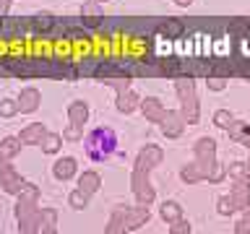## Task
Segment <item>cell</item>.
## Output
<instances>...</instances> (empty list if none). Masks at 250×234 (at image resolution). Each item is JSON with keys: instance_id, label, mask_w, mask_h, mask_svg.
Wrapping results in <instances>:
<instances>
[{"instance_id": "obj_29", "label": "cell", "mask_w": 250, "mask_h": 234, "mask_svg": "<svg viewBox=\"0 0 250 234\" xmlns=\"http://www.w3.org/2000/svg\"><path fill=\"white\" fill-rule=\"evenodd\" d=\"M232 211H234V200L232 198H222V200H219V214H232Z\"/></svg>"}, {"instance_id": "obj_2", "label": "cell", "mask_w": 250, "mask_h": 234, "mask_svg": "<svg viewBox=\"0 0 250 234\" xmlns=\"http://www.w3.org/2000/svg\"><path fill=\"white\" fill-rule=\"evenodd\" d=\"M148 221V206L138 203V206H117L109 216V224H107V232L115 234V232H130V229H138L141 224Z\"/></svg>"}, {"instance_id": "obj_7", "label": "cell", "mask_w": 250, "mask_h": 234, "mask_svg": "<svg viewBox=\"0 0 250 234\" xmlns=\"http://www.w3.org/2000/svg\"><path fill=\"white\" fill-rule=\"evenodd\" d=\"M16 101H19V112L21 115H31V112L39 109V104H42V94H39L34 86H26V89H21Z\"/></svg>"}, {"instance_id": "obj_33", "label": "cell", "mask_w": 250, "mask_h": 234, "mask_svg": "<svg viewBox=\"0 0 250 234\" xmlns=\"http://www.w3.org/2000/svg\"><path fill=\"white\" fill-rule=\"evenodd\" d=\"M175 3H177L180 8H185V5H190V3H193V0H175Z\"/></svg>"}, {"instance_id": "obj_11", "label": "cell", "mask_w": 250, "mask_h": 234, "mask_svg": "<svg viewBox=\"0 0 250 234\" xmlns=\"http://www.w3.org/2000/svg\"><path fill=\"white\" fill-rule=\"evenodd\" d=\"M115 107H117V112H123V115H130V112H136V109L141 107V97H138L136 91H130V89H125V91H117Z\"/></svg>"}, {"instance_id": "obj_16", "label": "cell", "mask_w": 250, "mask_h": 234, "mask_svg": "<svg viewBox=\"0 0 250 234\" xmlns=\"http://www.w3.org/2000/svg\"><path fill=\"white\" fill-rule=\"evenodd\" d=\"M21 138L19 136H5L0 140V161H13L21 154Z\"/></svg>"}, {"instance_id": "obj_28", "label": "cell", "mask_w": 250, "mask_h": 234, "mask_svg": "<svg viewBox=\"0 0 250 234\" xmlns=\"http://www.w3.org/2000/svg\"><path fill=\"white\" fill-rule=\"evenodd\" d=\"M224 83H227V81H224V76H208V78H206V86H208L211 91H222V89H224Z\"/></svg>"}, {"instance_id": "obj_18", "label": "cell", "mask_w": 250, "mask_h": 234, "mask_svg": "<svg viewBox=\"0 0 250 234\" xmlns=\"http://www.w3.org/2000/svg\"><path fill=\"white\" fill-rule=\"evenodd\" d=\"M58 214L52 208H39V218H37V232H58Z\"/></svg>"}, {"instance_id": "obj_34", "label": "cell", "mask_w": 250, "mask_h": 234, "mask_svg": "<svg viewBox=\"0 0 250 234\" xmlns=\"http://www.w3.org/2000/svg\"><path fill=\"white\" fill-rule=\"evenodd\" d=\"M3 26H5V16H0V37H3Z\"/></svg>"}, {"instance_id": "obj_31", "label": "cell", "mask_w": 250, "mask_h": 234, "mask_svg": "<svg viewBox=\"0 0 250 234\" xmlns=\"http://www.w3.org/2000/svg\"><path fill=\"white\" fill-rule=\"evenodd\" d=\"M11 3H13V0H0V16H8V11H11Z\"/></svg>"}, {"instance_id": "obj_35", "label": "cell", "mask_w": 250, "mask_h": 234, "mask_svg": "<svg viewBox=\"0 0 250 234\" xmlns=\"http://www.w3.org/2000/svg\"><path fill=\"white\" fill-rule=\"evenodd\" d=\"M97 3H99V5H102V3H109V0H97Z\"/></svg>"}, {"instance_id": "obj_13", "label": "cell", "mask_w": 250, "mask_h": 234, "mask_svg": "<svg viewBox=\"0 0 250 234\" xmlns=\"http://www.w3.org/2000/svg\"><path fill=\"white\" fill-rule=\"evenodd\" d=\"M52 26H55L52 13H47V11H37V13H31V16H29V29L34 31V34H50Z\"/></svg>"}, {"instance_id": "obj_8", "label": "cell", "mask_w": 250, "mask_h": 234, "mask_svg": "<svg viewBox=\"0 0 250 234\" xmlns=\"http://www.w3.org/2000/svg\"><path fill=\"white\" fill-rule=\"evenodd\" d=\"M102 19H104V13H102V8L97 0H89V3L81 5V23L86 29H99L102 26Z\"/></svg>"}, {"instance_id": "obj_12", "label": "cell", "mask_w": 250, "mask_h": 234, "mask_svg": "<svg viewBox=\"0 0 250 234\" xmlns=\"http://www.w3.org/2000/svg\"><path fill=\"white\" fill-rule=\"evenodd\" d=\"M44 136H47V128L42 122H31V125H26V128L21 130V143L23 146H42V140H44Z\"/></svg>"}, {"instance_id": "obj_9", "label": "cell", "mask_w": 250, "mask_h": 234, "mask_svg": "<svg viewBox=\"0 0 250 234\" xmlns=\"http://www.w3.org/2000/svg\"><path fill=\"white\" fill-rule=\"evenodd\" d=\"M76 172H78V161L73 159V156H62V159H58L52 164V175H55V179H60V182L73 179Z\"/></svg>"}, {"instance_id": "obj_5", "label": "cell", "mask_w": 250, "mask_h": 234, "mask_svg": "<svg viewBox=\"0 0 250 234\" xmlns=\"http://www.w3.org/2000/svg\"><path fill=\"white\" fill-rule=\"evenodd\" d=\"M0 187L8 195H21L29 187V182L11 167V161H0Z\"/></svg>"}, {"instance_id": "obj_25", "label": "cell", "mask_w": 250, "mask_h": 234, "mask_svg": "<svg viewBox=\"0 0 250 234\" xmlns=\"http://www.w3.org/2000/svg\"><path fill=\"white\" fill-rule=\"evenodd\" d=\"M19 115V101L16 99H0V117H13Z\"/></svg>"}, {"instance_id": "obj_15", "label": "cell", "mask_w": 250, "mask_h": 234, "mask_svg": "<svg viewBox=\"0 0 250 234\" xmlns=\"http://www.w3.org/2000/svg\"><path fill=\"white\" fill-rule=\"evenodd\" d=\"M68 120L73 128L83 130L86 120H89V104H86V101H70L68 104Z\"/></svg>"}, {"instance_id": "obj_4", "label": "cell", "mask_w": 250, "mask_h": 234, "mask_svg": "<svg viewBox=\"0 0 250 234\" xmlns=\"http://www.w3.org/2000/svg\"><path fill=\"white\" fill-rule=\"evenodd\" d=\"M177 97L183 101V117L188 122H198V101H195V86L190 76H177Z\"/></svg>"}, {"instance_id": "obj_32", "label": "cell", "mask_w": 250, "mask_h": 234, "mask_svg": "<svg viewBox=\"0 0 250 234\" xmlns=\"http://www.w3.org/2000/svg\"><path fill=\"white\" fill-rule=\"evenodd\" d=\"M248 229H250V214H248V216L237 224V232H248Z\"/></svg>"}, {"instance_id": "obj_23", "label": "cell", "mask_w": 250, "mask_h": 234, "mask_svg": "<svg viewBox=\"0 0 250 234\" xmlns=\"http://www.w3.org/2000/svg\"><path fill=\"white\" fill-rule=\"evenodd\" d=\"M183 216V211H180V206L175 200H167V203H162V218L167 224H172V221H177V218Z\"/></svg>"}, {"instance_id": "obj_1", "label": "cell", "mask_w": 250, "mask_h": 234, "mask_svg": "<svg viewBox=\"0 0 250 234\" xmlns=\"http://www.w3.org/2000/svg\"><path fill=\"white\" fill-rule=\"evenodd\" d=\"M83 151L91 161H104L107 156L117 154V133L112 128H94L83 136Z\"/></svg>"}, {"instance_id": "obj_27", "label": "cell", "mask_w": 250, "mask_h": 234, "mask_svg": "<svg viewBox=\"0 0 250 234\" xmlns=\"http://www.w3.org/2000/svg\"><path fill=\"white\" fill-rule=\"evenodd\" d=\"M62 140H83V130L73 128V125H68L65 130H62Z\"/></svg>"}, {"instance_id": "obj_10", "label": "cell", "mask_w": 250, "mask_h": 234, "mask_svg": "<svg viewBox=\"0 0 250 234\" xmlns=\"http://www.w3.org/2000/svg\"><path fill=\"white\" fill-rule=\"evenodd\" d=\"M159 161H162V148L159 146H146V148H141V154H138V159H136V167H133V169L151 172Z\"/></svg>"}, {"instance_id": "obj_26", "label": "cell", "mask_w": 250, "mask_h": 234, "mask_svg": "<svg viewBox=\"0 0 250 234\" xmlns=\"http://www.w3.org/2000/svg\"><path fill=\"white\" fill-rule=\"evenodd\" d=\"M214 122L219 125V128H229V125H232V115L227 112V109H219V112L214 115Z\"/></svg>"}, {"instance_id": "obj_14", "label": "cell", "mask_w": 250, "mask_h": 234, "mask_svg": "<svg viewBox=\"0 0 250 234\" xmlns=\"http://www.w3.org/2000/svg\"><path fill=\"white\" fill-rule=\"evenodd\" d=\"M183 122L185 120H180V115L177 112H169V109H164V115H162V130H164V136L167 138H177L180 133H183Z\"/></svg>"}, {"instance_id": "obj_22", "label": "cell", "mask_w": 250, "mask_h": 234, "mask_svg": "<svg viewBox=\"0 0 250 234\" xmlns=\"http://www.w3.org/2000/svg\"><path fill=\"white\" fill-rule=\"evenodd\" d=\"M89 198H91V195H86V193L81 190V187H76V190L68 195V203H70V208H76V211H83L86 206H89Z\"/></svg>"}, {"instance_id": "obj_21", "label": "cell", "mask_w": 250, "mask_h": 234, "mask_svg": "<svg viewBox=\"0 0 250 234\" xmlns=\"http://www.w3.org/2000/svg\"><path fill=\"white\" fill-rule=\"evenodd\" d=\"M232 200H234V208H245V206H248V203H250V190H248V185H245V182H242V179H240V182H237V185H234V193H232Z\"/></svg>"}, {"instance_id": "obj_3", "label": "cell", "mask_w": 250, "mask_h": 234, "mask_svg": "<svg viewBox=\"0 0 250 234\" xmlns=\"http://www.w3.org/2000/svg\"><path fill=\"white\" fill-rule=\"evenodd\" d=\"M16 218H19V232H37V218H39V190L29 185L19 195L16 203Z\"/></svg>"}, {"instance_id": "obj_19", "label": "cell", "mask_w": 250, "mask_h": 234, "mask_svg": "<svg viewBox=\"0 0 250 234\" xmlns=\"http://www.w3.org/2000/svg\"><path fill=\"white\" fill-rule=\"evenodd\" d=\"M183 21H175V19H167V21H159V26H156V31L169 39H180L183 37Z\"/></svg>"}, {"instance_id": "obj_17", "label": "cell", "mask_w": 250, "mask_h": 234, "mask_svg": "<svg viewBox=\"0 0 250 234\" xmlns=\"http://www.w3.org/2000/svg\"><path fill=\"white\" fill-rule=\"evenodd\" d=\"M78 187L86 193V195H94L102 187V177H99V172H94V169H89V172H83V175H78Z\"/></svg>"}, {"instance_id": "obj_6", "label": "cell", "mask_w": 250, "mask_h": 234, "mask_svg": "<svg viewBox=\"0 0 250 234\" xmlns=\"http://www.w3.org/2000/svg\"><path fill=\"white\" fill-rule=\"evenodd\" d=\"M130 179H133L130 190H133V195H136V200L144 203V206L154 203V187H151V182H148V172L133 169V177H130Z\"/></svg>"}, {"instance_id": "obj_30", "label": "cell", "mask_w": 250, "mask_h": 234, "mask_svg": "<svg viewBox=\"0 0 250 234\" xmlns=\"http://www.w3.org/2000/svg\"><path fill=\"white\" fill-rule=\"evenodd\" d=\"M172 232H190V226H188L183 218H177V221H172V226H169Z\"/></svg>"}, {"instance_id": "obj_20", "label": "cell", "mask_w": 250, "mask_h": 234, "mask_svg": "<svg viewBox=\"0 0 250 234\" xmlns=\"http://www.w3.org/2000/svg\"><path fill=\"white\" fill-rule=\"evenodd\" d=\"M62 148V136H58V133H47L44 140H42V151L47 156H55Z\"/></svg>"}, {"instance_id": "obj_24", "label": "cell", "mask_w": 250, "mask_h": 234, "mask_svg": "<svg viewBox=\"0 0 250 234\" xmlns=\"http://www.w3.org/2000/svg\"><path fill=\"white\" fill-rule=\"evenodd\" d=\"M229 130H232V136L237 138L242 146L250 148V128H248V125H229Z\"/></svg>"}]
</instances>
